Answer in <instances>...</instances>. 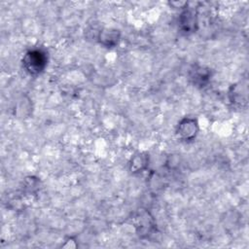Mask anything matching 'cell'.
<instances>
[{"label":"cell","instance_id":"1","mask_svg":"<svg viewBox=\"0 0 249 249\" xmlns=\"http://www.w3.org/2000/svg\"><path fill=\"white\" fill-rule=\"evenodd\" d=\"M46 65L47 57L40 50H33L28 52L23 60V66L31 75L40 74L45 69Z\"/></svg>","mask_w":249,"mask_h":249},{"label":"cell","instance_id":"2","mask_svg":"<svg viewBox=\"0 0 249 249\" xmlns=\"http://www.w3.org/2000/svg\"><path fill=\"white\" fill-rule=\"evenodd\" d=\"M198 131L199 128L197 121L195 119L187 118L180 122L177 129V133L181 139L191 140L197 135Z\"/></svg>","mask_w":249,"mask_h":249},{"label":"cell","instance_id":"3","mask_svg":"<svg viewBox=\"0 0 249 249\" xmlns=\"http://www.w3.org/2000/svg\"><path fill=\"white\" fill-rule=\"evenodd\" d=\"M180 25L185 33H192L197 27V14L192 9H186L181 15Z\"/></svg>","mask_w":249,"mask_h":249},{"label":"cell","instance_id":"4","mask_svg":"<svg viewBox=\"0 0 249 249\" xmlns=\"http://www.w3.org/2000/svg\"><path fill=\"white\" fill-rule=\"evenodd\" d=\"M209 71L202 66H196L191 71V78L194 80V83L199 85H204L209 79Z\"/></svg>","mask_w":249,"mask_h":249},{"label":"cell","instance_id":"5","mask_svg":"<svg viewBox=\"0 0 249 249\" xmlns=\"http://www.w3.org/2000/svg\"><path fill=\"white\" fill-rule=\"evenodd\" d=\"M119 33L116 31L107 30L100 33V43L106 47H113L118 43Z\"/></svg>","mask_w":249,"mask_h":249},{"label":"cell","instance_id":"6","mask_svg":"<svg viewBox=\"0 0 249 249\" xmlns=\"http://www.w3.org/2000/svg\"><path fill=\"white\" fill-rule=\"evenodd\" d=\"M147 164V159L144 155H138L136 156L132 163V170L133 171H139L142 170Z\"/></svg>","mask_w":249,"mask_h":249}]
</instances>
